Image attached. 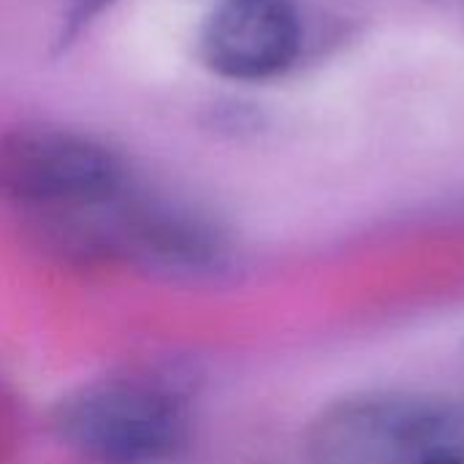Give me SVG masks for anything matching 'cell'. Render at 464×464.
<instances>
[{"mask_svg": "<svg viewBox=\"0 0 464 464\" xmlns=\"http://www.w3.org/2000/svg\"><path fill=\"white\" fill-rule=\"evenodd\" d=\"M35 239L73 266H136L179 277L215 275L231 261L223 226L204 209L136 188L30 218Z\"/></svg>", "mask_w": 464, "mask_h": 464, "instance_id": "cell-1", "label": "cell"}, {"mask_svg": "<svg viewBox=\"0 0 464 464\" xmlns=\"http://www.w3.org/2000/svg\"><path fill=\"white\" fill-rule=\"evenodd\" d=\"M52 432L95 464L166 462L188 443V397L160 372L95 378L60 397Z\"/></svg>", "mask_w": 464, "mask_h": 464, "instance_id": "cell-2", "label": "cell"}, {"mask_svg": "<svg viewBox=\"0 0 464 464\" xmlns=\"http://www.w3.org/2000/svg\"><path fill=\"white\" fill-rule=\"evenodd\" d=\"M128 182L125 160L87 133L52 125L0 133V201L27 218L101 201Z\"/></svg>", "mask_w": 464, "mask_h": 464, "instance_id": "cell-3", "label": "cell"}, {"mask_svg": "<svg viewBox=\"0 0 464 464\" xmlns=\"http://www.w3.org/2000/svg\"><path fill=\"white\" fill-rule=\"evenodd\" d=\"M451 430V413L424 397H359L313 424L310 454L318 464H416L446 446Z\"/></svg>", "mask_w": 464, "mask_h": 464, "instance_id": "cell-4", "label": "cell"}, {"mask_svg": "<svg viewBox=\"0 0 464 464\" xmlns=\"http://www.w3.org/2000/svg\"><path fill=\"white\" fill-rule=\"evenodd\" d=\"M302 49L294 0H220L201 22L196 52L207 71L231 82L275 79Z\"/></svg>", "mask_w": 464, "mask_h": 464, "instance_id": "cell-5", "label": "cell"}, {"mask_svg": "<svg viewBox=\"0 0 464 464\" xmlns=\"http://www.w3.org/2000/svg\"><path fill=\"white\" fill-rule=\"evenodd\" d=\"M111 0H65L60 11V27H57V46H68Z\"/></svg>", "mask_w": 464, "mask_h": 464, "instance_id": "cell-6", "label": "cell"}, {"mask_svg": "<svg viewBox=\"0 0 464 464\" xmlns=\"http://www.w3.org/2000/svg\"><path fill=\"white\" fill-rule=\"evenodd\" d=\"M416 464H464V454L451 443H446V446H438L430 454H424Z\"/></svg>", "mask_w": 464, "mask_h": 464, "instance_id": "cell-7", "label": "cell"}]
</instances>
